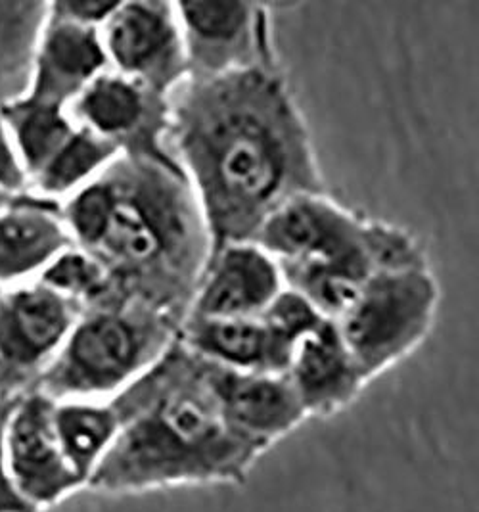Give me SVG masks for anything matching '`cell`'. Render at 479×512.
Listing matches in <instances>:
<instances>
[{
  "instance_id": "9a60e30c",
  "label": "cell",
  "mask_w": 479,
  "mask_h": 512,
  "mask_svg": "<svg viewBox=\"0 0 479 512\" xmlns=\"http://www.w3.org/2000/svg\"><path fill=\"white\" fill-rule=\"evenodd\" d=\"M54 428L69 466L89 488L96 468L102 465L119 434L114 405L89 401L54 405Z\"/></svg>"
},
{
  "instance_id": "2e32d148",
  "label": "cell",
  "mask_w": 479,
  "mask_h": 512,
  "mask_svg": "<svg viewBox=\"0 0 479 512\" xmlns=\"http://www.w3.org/2000/svg\"><path fill=\"white\" fill-rule=\"evenodd\" d=\"M69 326L68 307L52 292H27L12 302L2 325V348L29 365L52 350Z\"/></svg>"
},
{
  "instance_id": "ac0fdd59",
  "label": "cell",
  "mask_w": 479,
  "mask_h": 512,
  "mask_svg": "<svg viewBox=\"0 0 479 512\" xmlns=\"http://www.w3.org/2000/svg\"><path fill=\"white\" fill-rule=\"evenodd\" d=\"M62 244L64 233L45 213L27 211L0 221V277L39 265Z\"/></svg>"
},
{
  "instance_id": "d6986e66",
  "label": "cell",
  "mask_w": 479,
  "mask_h": 512,
  "mask_svg": "<svg viewBox=\"0 0 479 512\" xmlns=\"http://www.w3.org/2000/svg\"><path fill=\"white\" fill-rule=\"evenodd\" d=\"M121 148L91 133L71 135L50 160L45 173L48 190H66L110 162Z\"/></svg>"
},
{
  "instance_id": "30bf717a",
  "label": "cell",
  "mask_w": 479,
  "mask_h": 512,
  "mask_svg": "<svg viewBox=\"0 0 479 512\" xmlns=\"http://www.w3.org/2000/svg\"><path fill=\"white\" fill-rule=\"evenodd\" d=\"M206 378L230 428L265 453L307 415L286 373H251L204 359Z\"/></svg>"
},
{
  "instance_id": "52a82bcc",
  "label": "cell",
  "mask_w": 479,
  "mask_h": 512,
  "mask_svg": "<svg viewBox=\"0 0 479 512\" xmlns=\"http://www.w3.org/2000/svg\"><path fill=\"white\" fill-rule=\"evenodd\" d=\"M104 52L117 68L169 100L188 79L175 2H119L108 20Z\"/></svg>"
},
{
  "instance_id": "44dd1931",
  "label": "cell",
  "mask_w": 479,
  "mask_h": 512,
  "mask_svg": "<svg viewBox=\"0 0 479 512\" xmlns=\"http://www.w3.org/2000/svg\"><path fill=\"white\" fill-rule=\"evenodd\" d=\"M46 280L56 288L85 294H96L112 286L98 261L79 254L60 257L46 273Z\"/></svg>"
},
{
  "instance_id": "603a6c76",
  "label": "cell",
  "mask_w": 479,
  "mask_h": 512,
  "mask_svg": "<svg viewBox=\"0 0 479 512\" xmlns=\"http://www.w3.org/2000/svg\"><path fill=\"white\" fill-rule=\"evenodd\" d=\"M117 6L119 2H64L58 6V10L66 12L69 18L83 25L108 22L110 16L117 10Z\"/></svg>"
},
{
  "instance_id": "cb8c5ba5",
  "label": "cell",
  "mask_w": 479,
  "mask_h": 512,
  "mask_svg": "<svg viewBox=\"0 0 479 512\" xmlns=\"http://www.w3.org/2000/svg\"><path fill=\"white\" fill-rule=\"evenodd\" d=\"M0 181L6 185H18V181H20V173L6 148L2 133H0Z\"/></svg>"
},
{
  "instance_id": "5b68a950",
  "label": "cell",
  "mask_w": 479,
  "mask_h": 512,
  "mask_svg": "<svg viewBox=\"0 0 479 512\" xmlns=\"http://www.w3.org/2000/svg\"><path fill=\"white\" fill-rule=\"evenodd\" d=\"M179 338V325L150 303L117 294L77 328L48 376L60 396H117L148 373Z\"/></svg>"
},
{
  "instance_id": "7a4b0ae2",
  "label": "cell",
  "mask_w": 479,
  "mask_h": 512,
  "mask_svg": "<svg viewBox=\"0 0 479 512\" xmlns=\"http://www.w3.org/2000/svg\"><path fill=\"white\" fill-rule=\"evenodd\" d=\"M110 403L119 434L89 482L94 493L238 486L265 453L227 424L207 384L204 359L179 338Z\"/></svg>"
},
{
  "instance_id": "4fadbf2b",
  "label": "cell",
  "mask_w": 479,
  "mask_h": 512,
  "mask_svg": "<svg viewBox=\"0 0 479 512\" xmlns=\"http://www.w3.org/2000/svg\"><path fill=\"white\" fill-rule=\"evenodd\" d=\"M81 114L96 137L129 152H167L161 139L167 131L169 100L121 73H100L81 98Z\"/></svg>"
},
{
  "instance_id": "8fae6325",
  "label": "cell",
  "mask_w": 479,
  "mask_h": 512,
  "mask_svg": "<svg viewBox=\"0 0 479 512\" xmlns=\"http://www.w3.org/2000/svg\"><path fill=\"white\" fill-rule=\"evenodd\" d=\"M284 288L278 263L255 242L227 244L209 257L186 319H255Z\"/></svg>"
},
{
  "instance_id": "3957f363",
  "label": "cell",
  "mask_w": 479,
  "mask_h": 512,
  "mask_svg": "<svg viewBox=\"0 0 479 512\" xmlns=\"http://www.w3.org/2000/svg\"><path fill=\"white\" fill-rule=\"evenodd\" d=\"M104 185L110 208L94 248L114 292L150 303L181 328L211 257L190 183L169 152H129Z\"/></svg>"
},
{
  "instance_id": "6da1fadb",
  "label": "cell",
  "mask_w": 479,
  "mask_h": 512,
  "mask_svg": "<svg viewBox=\"0 0 479 512\" xmlns=\"http://www.w3.org/2000/svg\"><path fill=\"white\" fill-rule=\"evenodd\" d=\"M165 140L206 219L211 254L251 242L288 200L324 192L305 119L274 66L186 79L169 98Z\"/></svg>"
},
{
  "instance_id": "ffe728a7",
  "label": "cell",
  "mask_w": 479,
  "mask_h": 512,
  "mask_svg": "<svg viewBox=\"0 0 479 512\" xmlns=\"http://www.w3.org/2000/svg\"><path fill=\"white\" fill-rule=\"evenodd\" d=\"M69 137L68 123L60 116L58 106L41 102L20 119V140L33 165L52 160Z\"/></svg>"
},
{
  "instance_id": "5bb4252c",
  "label": "cell",
  "mask_w": 479,
  "mask_h": 512,
  "mask_svg": "<svg viewBox=\"0 0 479 512\" xmlns=\"http://www.w3.org/2000/svg\"><path fill=\"white\" fill-rule=\"evenodd\" d=\"M179 342L215 365L251 373H286L294 351L263 317L184 319Z\"/></svg>"
},
{
  "instance_id": "ba28073f",
  "label": "cell",
  "mask_w": 479,
  "mask_h": 512,
  "mask_svg": "<svg viewBox=\"0 0 479 512\" xmlns=\"http://www.w3.org/2000/svg\"><path fill=\"white\" fill-rule=\"evenodd\" d=\"M183 29L188 79L269 68L267 14L250 2H175Z\"/></svg>"
},
{
  "instance_id": "e0dca14e",
  "label": "cell",
  "mask_w": 479,
  "mask_h": 512,
  "mask_svg": "<svg viewBox=\"0 0 479 512\" xmlns=\"http://www.w3.org/2000/svg\"><path fill=\"white\" fill-rule=\"evenodd\" d=\"M106 60L104 45L92 29L81 24L60 25L50 35L43 56V104L56 106L58 98L98 77Z\"/></svg>"
},
{
  "instance_id": "277c9868",
  "label": "cell",
  "mask_w": 479,
  "mask_h": 512,
  "mask_svg": "<svg viewBox=\"0 0 479 512\" xmlns=\"http://www.w3.org/2000/svg\"><path fill=\"white\" fill-rule=\"evenodd\" d=\"M251 242L278 263L286 288L328 321L342 317L372 275L428 263L411 233L355 215L326 192L288 200Z\"/></svg>"
},
{
  "instance_id": "7402d4cb",
  "label": "cell",
  "mask_w": 479,
  "mask_h": 512,
  "mask_svg": "<svg viewBox=\"0 0 479 512\" xmlns=\"http://www.w3.org/2000/svg\"><path fill=\"white\" fill-rule=\"evenodd\" d=\"M10 405L0 403V512H35L14 488L10 470H8V457H6V428L10 420Z\"/></svg>"
},
{
  "instance_id": "9c48e42d",
  "label": "cell",
  "mask_w": 479,
  "mask_h": 512,
  "mask_svg": "<svg viewBox=\"0 0 479 512\" xmlns=\"http://www.w3.org/2000/svg\"><path fill=\"white\" fill-rule=\"evenodd\" d=\"M6 457L14 488L35 512H50L87 489L64 457L54 428V403L46 397L25 399L10 415Z\"/></svg>"
},
{
  "instance_id": "7c38bea8",
  "label": "cell",
  "mask_w": 479,
  "mask_h": 512,
  "mask_svg": "<svg viewBox=\"0 0 479 512\" xmlns=\"http://www.w3.org/2000/svg\"><path fill=\"white\" fill-rule=\"evenodd\" d=\"M286 374L307 419L340 415L368 386L338 326L328 319L297 340Z\"/></svg>"
},
{
  "instance_id": "8992f818",
  "label": "cell",
  "mask_w": 479,
  "mask_h": 512,
  "mask_svg": "<svg viewBox=\"0 0 479 512\" xmlns=\"http://www.w3.org/2000/svg\"><path fill=\"white\" fill-rule=\"evenodd\" d=\"M439 300V284L428 263L380 271L366 280L355 302L334 323L368 384L428 340Z\"/></svg>"
}]
</instances>
